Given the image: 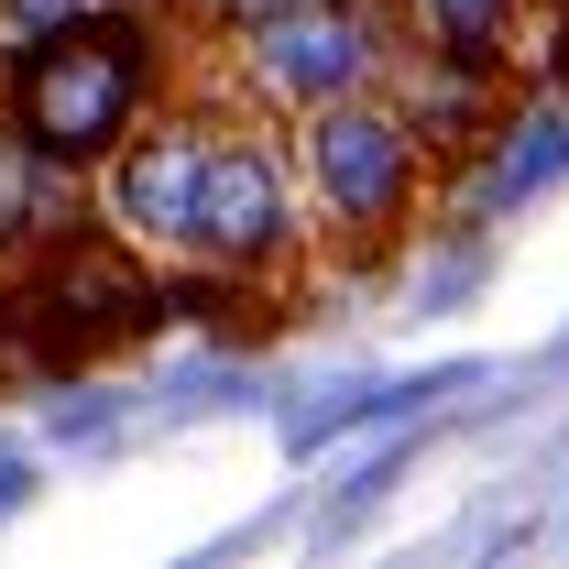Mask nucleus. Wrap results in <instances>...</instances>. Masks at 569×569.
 <instances>
[{
    "label": "nucleus",
    "instance_id": "6",
    "mask_svg": "<svg viewBox=\"0 0 569 569\" xmlns=\"http://www.w3.org/2000/svg\"><path fill=\"white\" fill-rule=\"evenodd\" d=\"M209 132H219V110H142L132 132L88 164L99 230H121V241H132V252H153L164 274L187 263V198H198Z\"/></svg>",
    "mask_w": 569,
    "mask_h": 569
},
{
    "label": "nucleus",
    "instance_id": "9",
    "mask_svg": "<svg viewBox=\"0 0 569 569\" xmlns=\"http://www.w3.org/2000/svg\"><path fill=\"white\" fill-rule=\"evenodd\" d=\"M67 11H88V0H0V56H11V44H33L44 22H67Z\"/></svg>",
    "mask_w": 569,
    "mask_h": 569
},
{
    "label": "nucleus",
    "instance_id": "2",
    "mask_svg": "<svg viewBox=\"0 0 569 569\" xmlns=\"http://www.w3.org/2000/svg\"><path fill=\"white\" fill-rule=\"evenodd\" d=\"M284 153H296V187H307V230H329L351 252H395L427 219V187H438V142L406 99H383V77L351 99L296 110Z\"/></svg>",
    "mask_w": 569,
    "mask_h": 569
},
{
    "label": "nucleus",
    "instance_id": "3",
    "mask_svg": "<svg viewBox=\"0 0 569 569\" xmlns=\"http://www.w3.org/2000/svg\"><path fill=\"white\" fill-rule=\"evenodd\" d=\"M11 318H22V351L44 372H77V361H110L121 340L164 329L176 284L121 230H56L33 263H11Z\"/></svg>",
    "mask_w": 569,
    "mask_h": 569
},
{
    "label": "nucleus",
    "instance_id": "11",
    "mask_svg": "<svg viewBox=\"0 0 569 569\" xmlns=\"http://www.w3.org/2000/svg\"><path fill=\"white\" fill-rule=\"evenodd\" d=\"M548 44H569V0H548Z\"/></svg>",
    "mask_w": 569,
    "mask_h": 569
},
{
    "label": "nucleus",
    "instance_id": "8",
    "mask_svg": "<svg viewBox=\"0 0 569 569\" xmlns=\"http://www.w3.org/2000/svg\"><path fill=\"white\" fill-rule=\"evenodd\" d=\"M56 230H77V176H67V164H44L33 142L0 121V274L33 263Z\"/></svg>",
    "mask_w": 569,
    "mask_h": 569
},
{
    "label": "nucleus",
    "instance_id": "7",
    "mask_svg": "<svg viewBox=\"0 0 569 569\" xmlns=\"http://www.w3.org/2000/svg\"><path fill=\"white\" fill-rule=\"evenodd\" d=\"M406 33H417L427 67H460V77H515L526 67V33L548 0H395Z\"/></svg>",
    "mask_w": 569,
    "mask_h": 569
},
{
    "label": "nucleus",
    "instance_id": "4",
    "mask_svg": "<svg viewBox=\"0 0 569 569\" xmlns=\"http://www.w3.org/2000/svg\"><path fill=\"white\" fill-rule=\"evenodd\" d=\"M296 241H307V187H296L284 132L219 121L187 198V274H274L296 263Z\"/></svg>",
    "mask_w": 569,
    "mask_h": 569
},
{
    "label": "nucleus",
    "instance_id": "1",
    "mask_svg": "<svg viewBox=\"0 0 569 569\" xmlns=\"http://www.w3.org/2000/svg\"><path fill=\"white\" fill-rule=\"evenodd\" d=\"M164 88V56H153V22L132 0H88L67 22H44L33 44L0 56V121L33 142L44 164H67L88 187V164L132 132Z\"/></svg>",
    "mask_w": 569,
    "mask_h": 569
},
{
    "label": "nucleus",
    "instance_id": "5",
    "mask_svg": "<svg viewBox=\"0 0 569 569\" xmlns=\"http://www.w3.org/2000/svg\"><path fill=\"white\" fill-rule=\"evenodd\" d=\"M230 56H241V88H252V110H318V99H351L372 77L395 67L383 56V11H361V0H284L274 22H252V33H230Z\"/></svg>",
    "mask_w": 569,
    "mask_h": 569
},
{
    "label": "nucleus",
    "instance_id": "10",
    "mask_svg": "<svg viewBox=\"0 0 569 569\" xmlns=\"http://www.w3.org/2000/svg\"><path fill=\"white\" fill-rule=\"evenodd\" d=\"M209 11V33H252V22H274L284 0H198Z\"/></svg>",
    "mask_w": 569,
    "mask_h": 569
}]
</instances>
